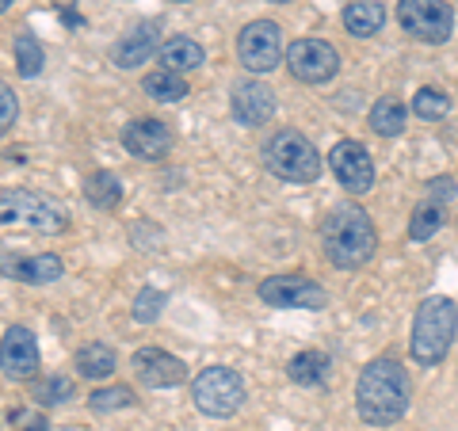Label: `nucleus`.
<instances>
[{"label":"nucleus","instance_id":"nucleus-18","mask_svg":"<svg viewBox=\"0 0 458 431\" xmlns=\"http://www.w3.org/2000/svg\"><path fill=\"white\" fill-rule=\"evenodd\" d=\"M157 57H161V69H172V73H191V69H199L207 62L203 46H199L195 38H188V35L168 38L165 46L157 50Z\"/></svg>","mask_w":458,"mask_h":431},{"label":"nucleus","instance_id":"nucleus-16","mask_svg":"<svg viewBox=\"0 0 458 431\" xmlns=\"http://www.w3.org/2000/svg\"><path fill=\"white\" fill-rule=\"evenodd\" d=\"M134 370L138 378L149 385V390H168V385H180L188 378V367H183V359L168 355L161 348H141L134 351Z\"/></svg>","mask_w":458,"mask_h":431},{"label":"nucleus","instance_id":"nucleus-15","mask_svg":"<svg viewBox=\"0 0 458 431\" xmlns=\"http://www.w3.org/2000/svg\"><path fill=\"white\" fill-rule=\"evenodd\" d=\"M123 146H126V153H134L138 161H161L172 149V131L161 119H134V123H126V131H123Z\"/></svg>","mask_w":458,"mask_h":431},{"label":"nucleus","instance_id":"nucleus-22","mask_svg":"<svg viewBox=\"0 0 458 431\" xmlns=\"http://www.w3.org/2000/svg\"><path fill=\"white\" fill-rule=\"evenodd\" d=\"M286 375L294 385H321L328 378V355L321 351H298L291 363H286Z\"/></svg>","mask_w":458,"mask_h":431},{"label":"nucleus","instance_id":"nucleus-6","mask_svg":"<svg viewBox=\"0 0 458 431\" xmlns=\"http://www.w3.org/2000/svg\"><path fill=\"white\" fill-rule=\"evenodd\" d=\"M191 401L199 412L222 420V416H233L245 405V382L229 367H207V370H199V378L191 382Z\"/></svg>","mask_w":458,"mask_h":431},{"label":"nucleus","instance_id":"nucleus-20","mask_svg":"<svg viewBox=\"0 0 458 431\" xmlns=\"http://www.w3.org/2000/svg\"><path fill=\"white\" fill-rule=\"evenodd\" d=\"M405 123H409V107L394 96H382L378 104L370 107V131H375L378 138H397L401 131H405Z\"/></svg>","mask_w":458,"mask_h":431},{"label":"nucleus","instance_id":"nucleus-23","mask_svg":"<svg viewBox=\"0 0 458 431\" xmlns=\"http://www.w3.org/2000/svg\"><path fill=\"white\" fill-rule=\"evenodd\" d=\"M84 199H89L92 207H99V210H114L123 203L119 176H111V172H96V176H89V183H84Z\"/></svg>","mask_w":458,"mask_h":431},{"label":"nucleus","instance_id":"nucleus-2","mask_svg":"<svg viewBox=\"0 0 458 431\" xmlns=\"http://www.w3.org/2000/svg\"><path fill=\"white\" fill-rule=\"evenodd\" d=\"M321 249L328 256V264L340 267V271L363 267L378 249V233H375L370 214L355 203L333 207L321 222Z\"/></svg>","mask_w":458,"mask_h":431},{"label":"nucleus","instance_id":"nucleus-34","mask_svg":"<svg viewBox=\"0 0 458 431\" xmlns=\"http://www.w3.org/2000/svg\"><path fill=\"white\" fill-rule=\"evenodd\" d=\"M12 8V0H0V12H8Z\"/></svg>","mask_w":458,"mask_h":431},{"label":"nucleus","instance_id":"nucleus-30","mask_svg":"<svg viewBox=\"0 0 458 431\" xmlns=\"http://www.w3.org/2000/svg\"><path fill=\"white\" fill-rule=\"evenodd\" d=\"M31 397L38 401V405H62V401L73 397V382L62 378V375H54V378H47V382H38Z\"/></svg>","mask_w":458,"mask_h":431},{"label":"nucleus","instance_id":"nucleus-21","mask_svg":"<svg viewBox=\"0 0 458 431\" xmlns=\"http://www.w3.org/2000/svg\"><path fill=\"white\" fill-rule=\"evenodd\" d=\"M114 363H119V359H114V351L107 343H84L77 351V375L81 378H111Z\"/></svg>","mask_w":458,"mask_h":431},{"label":"nucleus","instance_id":"nucleus-29","mask_svg":"<svg viewBox=\"0 0 458 431\" xmlns=\"http://www.w3.org/2000/svg\"><path fill=\"white\" fill-rule=\"evenodd\" d=\"M165 294L161 291H153V286H146V291H138V298H134V321L138 325H153L157 317H161V309H165Z\"/></svg>","mask_w":458,"mask_h":431},{"label":"nucleus","instance_id":"nucleus-25","mask_svg":"<svg viewBox=\"0 0 458 431\" xmlns=\"http://www.w3.org/2000/svg\"><path fill=\"white\" fill-rule=\"evenodd\" d=\"M42 62H47V54H42L38 38L31 31L16 35V69H20V77H38L42 73Z\"/></svg>","mask_w":458,"mask_h":431},{"label":"nucleus","instance_id":"nucleus-10","mask_svg":"<svg viewBox=\"0 0 458 431\" xmlns=\"http://www.w3.org/2000/svg\"><path fill=\"white\" fill-rule=\"evenodd\" d=\"M260 301L276 309H325L328 294L310 275H271L260 283Z\"/></svg>","mask_w":458,"mask_h":431},{"label":"nucleus","instance_id":"nucleus-19","mask_svg":"<svg viewBox=\"0 0 458 431\" xmlns=\"http://www.w3.org/2000/svg\"><path fill=\"white\" fill-rule=\"evenodd\" d=\"M382 23H386V8L378 4V0H355V4L344 8V27H348L355 38L378 35Z\"/></svg>","mask_w":458,"mask_h":431},{"label":"nucleus","instance_id":"nucleus-36","mask_svg":"<svg viewBox=\"0 0 458 431\" xmlns=\"http://www.w3.org/2000/svg\"><path fill=\"white\" fill-rule=\"evenodd\" d=\"M176 4H188V0H176Z\"/></svg>","mask_w":458,"mask_h":431},{"label":"nucleus","instance_id":"nucleus-11","mask_svg":"<svg viewBox=\"0 0 458 431\" xmlns=\"http://www.w3.org/2000/svg\"><path fill=\"white\" fill-rule=\"evenodd\" d=\"M328 168H333L340 188L352 195H367L375 188V161L360 141H336L333 153H328Z\"/></svg>","mask_w":458,"mask_h":431},{"label":"nucleus","instance_id":"nucleus-24","mask_svg":"<svg viewBox=\"0 0 458 431\" xmlns=\"http://www.w3.org/2000/svg\"><path fill=\"white\" fill-rule=\"evenodd\" d=\"M141 89H146L153 99H161V104H180L183 96H188V80L180 73H172V69H157L141 80Z\"/></svg>","mask_w":458,"mask_h":431},{"label":"nucleus","instance_id":"nucleus-35","mask_svg":"<svg viewBox=\"0 0 458 431\" xmlns=\"http://www.w3.org/2000/svg\"><path fill=\"white\" fill-rule=\"evenodd\" d=\"M271 4H291V0H271Z\"/></svg>","mask_w":458,"mask_h":431},{"label":"nucleus","instance_id":"nucleus-31","mask_svg":"<svg viewBox=\"0 0 458 431\" xmlns=\"http://www.w3.org/2000/svg\"><path fill=\"white\" fill-rule=\"evenodd\" d=\"M20 114V104H16V92L8 89V84H0V134L12 131V123H16Z\"/></svg>","mask_w":458,"mask_h":431},{"label":"nucleus","instance_id":"nucleus-12","mask_svg":"<svg viewBox=\"0 0 458 431\" xmlns=\"http://www.w3.org/2000/svg\"><path fill=\"white\" fill-rule=\"evenodd\" d=\"M0 370L12 378V382H27L38 375V343L31 328H8L4 340H0Z\"/></svg>","mask_w":458,"mask_h":431},{"label":"nucleus","instance_id":"nucleus-13","mask_svg":"<svg viewBox=\"0 0 458 431\" xmlns=\"http://www.w3.org/2000/svg\"><path fill=\"white\" fill-rule=\"evenodd\" d=\"M62 256L54 252H42V256H12V252H0V275L27 283V286H47L62 279Z\"/></svg>","mask_w":458,"mask_h":431},{"label":"nucleus","instance_id":"nucleus-26","mask_svg":"<svg viewBox=\"0 0 458 431\" xmlns=\"http://www.w3.org/2000/svg\"><path fill=\"white\" fill-rule=\"evenodd\" d=\"M447 111H451V99L439 89H420L417 96H412V114H417L420 123H439Z\"/></svg>","mask_w":458,"mask_h":431},{"label":"nucleus","instance_id":"nucleus-33","mask_svg":"<svg viewBox=\"0 0 458 431\" xmlns=\"http://www.w3.org/2000/svg\"><path fill=\"white\" fill-rule=\"evenodd\" d=\"M23 431H50L47 416H31V420H27V427H23Z\"/></svg>","mask_w":458,"mask_h":431},{"label":"nucleus","instance_id":"nucleus-4","mask_svg":"<svg viewBox=\"0 0 458 431\" xmlns=\"http://www.w3.org/2000/svg\"><path fill=\"white\" fill-rule=\"evenodd\" d=\"M8 225L35 229V233H62V229H69V210L54 195L31 188H8L0 191V229Z\"/></svg>","mask_w":458,"mask_h":431},{"label":"nucleus","instance_id":"nucleus-28","mask_svg":"<svg viewBox=\"0 0 458 431\" xmlns=\"http://www.w3.org/2000/svg\"><path fill=\"white\" fill-rule=\"evenodd\" d=\"M92 412H119V409H134V390L131 385H107L89 397Z\"/></svg>","mask_w":458,"mask_h":431},{"label":"nucleus","instance_id":"nucleus-8","mask_svg":"<svg viewBox=\"0 0 458 431\" xmlns=\"http://www.w3.org/2000/svg\"><path fill=\"white\" fill-rule=\"evenodd\" d=\"M286 65H291V77L302 84H325L336 77L340 69V54L333 42L325 38H298L286 50Z\"/></svg>","mask_w":458,"mask_h":431},{"label":"nucleus","instance_id":"nucleus-14","mask_svg":"<svg viewBox=\"0 0 458 431\" xmlns=\"http://www.w3.org/2000/svg\"><path fill=\"white\" fill-rule=\"evenodd\" d=\"M229 111L241 126H260L276 114V92L264 80H241L233 96H229Z\"/></svg>","mask_w":458,"mask_h":431},{"label":"nucleus","instance_id":"nucleus-3","mask_svg":"<svg viewBox=\"0 0 458 431\" xmlns=\"http://www.w3.org/2000/svg\"><path fill=\"white\" fill-rule=\"evenodd\" d=\"M458 333V309L447 294H432L420 301L417 317H412V336H409V355L417 367H436L443 355L451 351Z\"/></svg>","mask_w":458,"mask_h":431},{"label":"nucleus","instance_id":"nucleus-5","mask_svg":"<svg viewBox=\"0 0 458 431\" xmlns=\"http://www.w3.org/2000/svg\"><path fill=\"white\" fill-rule=\"evenodd\" d=\"M264 165L271 176L286 183H313L321 176V153L302 131H279L267 138L264 146Z\"/></svg>","mask_w":458,"mask_h":431},{"label":"nucleus","instance_id":"nucleus-7","mask_svg":"<svg viewBox=\"0 0 458 431\" xmlns=\"http://www.w3.org/2000/svg\"><path fill=\"white\" fill-rule=\"evenodd\" d=\"M397 20L417 42L439 46V42L451 38L454 12L447 0H397Z\"/></svg>","mask_w":458,"mask_h":431},{"label":"nucleus","instance_id":"nucleus-1","mask_svg":"<svg viewBox=\"0 0 458 431\" xmlns=\"http://www.w3.org/2000/svg\"><path fill=\"white\" fill-rule=\"evenodd\" d=\"M409 401H412V382L397 359H375V363L363 367L360 385H355V409H360L363 424L370 427L397 424L405 416Z\"/></svg>","mask_w":458,"mask_h":431},{"label":"nucleus","instance_id":"nucleus-27","mask_svg":"<svg viewBox=\"0 0 458 431\" xmlns=\"http://www.w3.org/2000/svg\"><path fill=\"white\" fill-rule=\"evenodd\" d=\"M443 225V207L439 203H424L412 210V222H409V237L412 241H428V237H436V229Z\"/></svg>","mask_w":458,"mask_h":431},{"label":"nucleus","instance_id":"nucleus-17","mask_svg":"<svg viewBox=\"0 0 458 431\" xmlns=\"http://www.w3.org/2000/svg\"><path fill=\"white\" fill-rule=\"evenodd\" d=\"M157 50H161V46H157V27L153 23H138V27H131V31H126L111 46V62L119 69H134L141 62H149Z\"/></svg>","mask_w":458,"mask_h":431},{"label":"nucleus","instance_id":"nucleus-9","mask_svg":"<svg viewBox=\"0 0 458 431\" xmlns=\"http://www.w3.org/2000/svg\"><path fill=\"white\" fill-rule=\"evenodd\" d=\"M237 57L249 73H271L279 62H283V35H279V23L271 20H256L249 23L237 38Z\"/></svg>","mask_w":458,"mask_h":431},{"label":"nucleus","instance_id":"nucleus-32","mask_svg":"<svg viewBox=\"0 0 458 431\" xmlns=\"http://www.w3.org/2000/svg\"><path fill=\"white\" fill-rule=\"evenodd\" d=\"M428 191H432V203H439V199L447 203V199H454V180L439 176V180H432V188H428Z\"/></svg>","mask_w":458,"mask_h":431}]
</instances>
